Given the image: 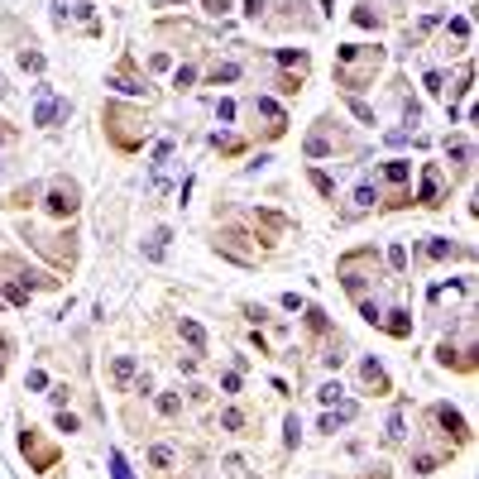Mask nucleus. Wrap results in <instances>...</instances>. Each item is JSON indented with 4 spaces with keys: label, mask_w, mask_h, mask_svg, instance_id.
<instances>
[{
    "label": "nucleus",
    "mask_w": 479,
    "mask_h": 479,
    "mask_svg": "<svg viewBox=\"0 0 479 479\" xmlns=\"http://www.w3.org/2000/svg\"><path fill=\"white\" fill-rule=\"evenodd\" d=\"M134 393H144V398H149V393H154V374H139V379H134Z\"/></svg>",
    "instance_id": "de8ad7c7"
},
{
    "label": "nucleus",
    "mask_w": 479,
    "mask_h": 479,
    "mask_svg": "<svg viewBox=\"0 0 479 479\" xmlns=\"http://www.w3.org/2000/svg\"><path fill=\"white\" fill-rule=\"evenodd\" d=\"M350 110H355V120H365V125H374V110L360 101V96H350Z\"/></svg>",
    "instance_id": "4c0bfd02"
},
{
    "label": "nucleus",
    "mask_w": 479,
    "mask_h": 479,
    "mask_svg": "<svg viewBox=\"0 0 479 479\" xmlns=\"http://www.w3.org/2000/svg\"><path fill=\"white\" fill-rule=\"evenodd\" d=\"M221 388H225V393H240V369H230V374H221Z\"/></svg>",
    "instance_id": "a18cd8bd"
},
{
    "label": "nucleus",
    "mask_w": 479,
    "mask_h": 479,
    "mask_svg": "<svg viewBox=\"0 0 479 479\" xmlns=\"http://www.w3.org/2000/svg\"><path fill=\"white\" fill-rule=\"evenodd\" d=\"M417 206H441L446 201V178H441V163H422V187L412 196Z\"/></svg>",
    "instance_id": "39448f33"
},
{
    "label": "nucleus",
    "mask_w": 479,
    "mask_h": 479,
    "mask_svg": "<svg viewBox=\"0 0 479 479\" xmlns=\"http://www.w3.org/2000/svg\"><path fill=\"white\" fill-rule=\"evenodd\" d=\"M159 417H183V393H159Z\"/></svg>",
    "instance_id": "a878e982"
},
{
    "label": "nucleus",
    "mask_w": 479,
    "mask_h": 479,
    "mask_svg": "<svg viewBox=\"0 0 479 479\" xmlns=\"http://www.w3.org/2000/svg\"><path fill=\"white\" fill-rule=\"evenodd\" d=\"M39 201V183H29V187H19V192H10L0 206H10V211H24V206H34Z\"/></svg>",
    "instance_id": "a211bd4d"
},
{
    "label": "nucleus",
    "mask_w": 479,
    "mask_h": 479,
    "mask_svg": "<svg viewBox=\"0 0 479 479\" xmlns=\"http://www.w3.org/2000/svg\"><path fill=\"white\" fill-rule=\"evenodd\" d=\"M340 393H345L340 383H321V388H316V398H321V407H336V402H340Z\"/></svg>",
    "instance_id": "72a5a7b5"
},
{
    "label": "nucleus",
    "mask_w": 479,
    "mask_h": 479,
    "mask_svg": "<svg viewBox=\"0 0 479 479\" xmlns=\"http://www.w3.org/2000/svg\"><path fill=\"white\" fill-rule=\"evenodd\" d=\"M297 436H302V422L297 412H287V451H297Z\"/></svg>",
    "instance_id": "58836bf2"
},
{
    "label": "nucleus",
    "mask_w": 479,
    "mask_h": 479,
    "mask_svg": "<svg viewBox=\"0 0 479 479\" xmlns=\"http://www.w3.org/2000/svg\"><path fill=\"white\" fill-rule=\"evenodd\" d=\"M451 34H456V39H470V14H456V19H451Z\"/></svg>",
    "instance_id": "79ce46f5"
},
{
    "label": "nucleus",
    "mask_w": 479,
    "mask_h": 479,
    "mask_svg": "<svg viewBox=\"0 0 479 479\" xmlns=\"http://www.w3.org/2000/svg\"><path fill=\"white\" fill-rule=\"evenodd\" d=\"M211 149H221V154H240L245 139H235V134H211Z\"/></svg>",
    "instance_id": "473e14b6"
},
{
    "label": "nucleus",
    "mask_w": 479,
    "mask_h": 479,
    "mask_svg": "<svg viewBox=\"0 0 479 479\" xmlns=\"http://www.w3.org/2000/svg\"><path fill=\"white\" fill-rule=\"evenodd\" d=\"M283 312H302V297L297 292H283Z\"/></svg>",
    "instance_id": "8fccbe9b"
},
{
    "label": "nucleus",
    "mask_w": 479,
    "mask_h": 479,
    "mask_svg": "<svg viewBox=\"0 0 479 479\" xmlns=\"http://www.w3.org/2000/svg\"><path fill=\"white\" fill-rule=\"evenodd\" d=\"M168 240H173V235H168V225H159V230L144 240V259H163V254H168Z\"/></svg>",
    "instance_id": "f3484780"
},
{
    "label": "nucleus",
    "mask_w": 479,
    "mask_h": 479,
    "mask_svg": "<svg viewBox=\"0 0 479 479\" xmlns=\"http://www.w3.org/2000/svg\"><path fill=\"white\" fill-rule=\"evenodd\" d=\"M350 19H355L360 29H379V24H383V14L369 5V0H365V5H355V10H350Z\"/></svg>",
    "instance_id": "4be33fe9"
},
{
    "label": "nucleus",
    "mask_w": 479,
    "mask_h": 479,
    "mask_svg": "<svg viewBox=\"0 0 479 479\" xmlns=\"http://www.w3.org/2000/svg\"><path fill=\"white\" fill-rule=\"evenodd\" d=\"M192 82H196V72H192V68H178V72H173V87H178V92H187Z\"/></svg>",
    "instance_id": "a19ab883"
},
{
    "label": "nucleus",
    "mask_w": 479,
    "mask_h": 479,
    "mask_svg": "<svg viewBox=\"0 0 479 479\" xmlns=\"http://www.w3.org/2000/svg\"><path fill=\"white\" fill-rule=\"evenodd\" d=\"M278 92H283V96H297V92H302V77L283 72V77H278Z\"/></svg>",
    "instance_id": "ea45409f"
},
{
    "label": "nucleus",
    "mask_w": 479,
    "mask_h": 479,
    "mask_svg": "<svg viewBox=\"0 0 479 479\" xmlns=\"http://www.w3.org/2000/svg\"><path fill=\"white\" fill-rule=\"evenodd\" d=\"M24 383H29V388L39 393V388H43V383H48V379H43V369H29V379H24Z\"/></svg>",
    "instance_id": "3c124183"
},
{
    "label": "nucleus",
    "mask_w": 479,
    "mask_h": 479,
    "mask_svg": "<svg viewBox=\"0 0 479 479\" xmlns=\"http://www.w3.org/2000/svg\"><path fill=\"white\" fill-rule=\"evenodd\" d=\"M388 269H393V274H407V249H402V245L388 249Z\"/></svg>",
    "instance_id": "e433bc0d"
},
{
    "label": "nucleus",
    "mask_w": 479,
    "mask_h": 479,
    "mask_svg": "<svg viewBox=\"0 0 479 479\" xmlns=\"http://www.w3.org/2000/svg\"><path fill=\"white\" fill-rule=\"evenodd\" d=\"M235 77H240V68H235V63H216V68H211V87H221V82H235Z\"/></svg>",
    "instance_id": "2f4dec72"
},
{
    "label": "nucleus",
    "mask_w": 479,
    "mask_h": 479,
    "mask_svg": "<svg viewBox=\"0 0 479 479\" xmlns=\"http://www.w3.org/2000/svg\"><path fill=\"white\" fill-rule=\"evenodd\" d=\"M302 312H307V331H312V336H331V321H326L321 307H302Z\"/></svg>",
    "instance_id": "393cba45"
},
{
    "label": "nucleus",
    "mask_w": 479,
    "mask_h": 479,
    "mask_svg": "<svg viewBox=\"0 0 479 479\" xmlns=\"http://www.w3.org/2000/svg\"><path fill=\"white\" fill-rule=\"evenodd\" d=\"M19 68H24V72H43V53L24 48V53H19Z\"/></svg>",
    "instance_id": "c9c22d12"
},
{
    "label": "nucleus",
    "mask_w": 479,
    "mask_h": 479,
    "mask_svg": "<svg viewBox=\"0 0 479 479\" xmlns=\"http://www.w3.org/2000/svg\"><path fill=\"white\" fill-rule=\"evenodd\" d=\"M350 417H355V402H340L336 412H326V417H321V431H340Z\"/></svg>",
    "instance_id": "aec40b11"
},
{
    "label": "nucleus",
    "mask_w": 479,
    "mask_h": 479,
    "mask_svg": "<svg viewBox=\"0 0 479 479\" xmlns=\"http://www.w3.org/2000/svg\"><path fill=\"white\" fill-rule=\"evenodd\" d=\"M178 331H183V340H187V345L196 350V355L206 350V331H201V326H196L192 316H183V321H178Z\"/></svg>",
    "instance_id": "6ab92c4d"
},
{
    "label": "nucleus",
    "mask_w": 479,
    "mask_h": 479,
    "mask_svg": "<svg viewBox=\"0 0 479 479\" xmlns=\"http://www.w3.org/2000/svg\"><path fill=\"white\" fill-rule=\"evenodd\" d=\"M110 379H115V388H130V383H134V360L120 355V360L110 365Z\"/></svg>",
    "instance_id": "5701e85b"
},
{
    "label": "nucleus",
    "mask_w": 479,
    "mask_h": 479,
    "mask_svg": "<svg viewBox=\"0 0 479 479\" xmlns=\"http://www.w3.org/2000/svg\"><path fill=\"white\" fill-rule=\"evenodd\" d=\"M101 120H105V139L120 149V154H134L144 139H149V125H144V115L139 110H130V105H105L101 110Z\"/></svg>",
    "instance_id": "f03ea898"
},
{
    "label": "nucleus",
    "mask_w": 479,
    "mask_h": 479,
    "mask_svg": "<svg viewBox=\"0 0 479 479\" xmlns=\"http://www.w3.org/2000/svg\"><path fill=\"white\" fill-rule=\"evenodd\" d=\"M446 159H451L456 168H470V163H475V144H470V139H446Z\"/></svg>",
    "instance_id": "2eb2a0df"
},
{
    "label": "nucleus",
    "mask_w": 479,
    "mask_h": 479,
    "mask_svg": "<svg viewBox=\"0 0 479 479\" xmlns=\"http://www.w3.org/2000/svg\"><path fill=\"white\" fill-rule=\"evenodd\" d=\"M456 254H465V259H470V249H465V245H456V240H441V235L422 245V259H431V264H441V259H456Z\"/></svg>",
    "instance_id": "9b49d317"
},
{
    "label": "nucleus",
    "mask_w": 479,
    "mask_h": 479,
    "mask_svg": "<svg viewBox=\"0 0 479 479\" xmlns=\"http://www.w3.org/2000/svg\"><path fill=\"white\" fill-rule=\"evenodd\" d=\"M360 479H388V465H369V470H365Z\"/></svg>",
    "instance_id": "603ef678"
},
{
    "label": "nucleus",
    "mask_w": 479,
    "mask_h": 479,
    "mask_svg": "<svg viewBox=\"0 0 479 479\" xmlns=\"http://www.w3.org/2000/svg\"><path fill=\"white\" fill-rule=\"evenodd\" d=\"M264 5H269V0H245V14H249V19H259V14H264Z\"/></svg>",
    "instance_id": "09e8293b"
},
{
    "label": "nucleus",
    "mask_w": 479,
    "mask_h": 479,
    "mask_svg": "<svg viewBox=\"0 0 479 479\" xmlns=\"http://www.w3.org/2000/svg\"><path fill=\"white\" fill-rule=\"evenodd\" d=\"M163 5H187V0H163Z\"/></svg>",
    "instance_id": "6e6d98bb"
},
{
    "label": "nucleus",
    "mask_w": 479,
    "mask_h": 479,
    "mask_svg": "<svg viewBox=\"0 0 479 479\" xmlns=\"http://www.w3.org/2000/svg\"><path fill=\"white\" fill-rule=\"evenodd\" d=\"M105 460H110V479H134V470H130V460H125L120 451H110Z\"/></svg>",
    "instance_id": "7c9ffc66"
},
{
    "label": "nucleus",
    "mask_w": 479,
    "mask_h": 479,
    "mask_svg": "<svg viewBox=\"0 0 479 479\" xmlns=\"http://www.w3.org/2000/svg\"><path fill=\"white\" fill-rule=\"evenodd\" d=\"M249 110H254V120H264V134H269V139H283L287 115H283V105H278L274 96H259V101H254Z\"/></svg>",
    "instance_id": "423d86ee"
},
{
    "label": "nucleus",
    "mask_w": 479,
    "mask_h": 479,
    "mask_svg": "<svg viewBox=\"0 0 479 479\" xmlns=\"http://www.w3.org/2000/svg\"><path fill=\"white\" fill-rule=\"evenodd\" d=\"M360 388H369V393H393V383H388V369H383L374 355H369V360H360Z\"/></svg>",
    "instance_id": "9d476101"
},
{
    "label": "nucleus",
    "mask_w": 479,
    "mask_h": 479,
    "mask_svg": "<svg viewBox=\"0 0 479 479\" xmlns=\"http://www.w3.org/2000/svg\"><path fill=\"white\" fill-rule=\"evenodd\" d=\"M355 307H360V316H365L369 326H379V316H383V302H379V297H355Z\"/></svg>",
    "instance_id": "bb28decb"
},
{
    "label": "nucleus",
    "mask_w": 479,
    "mask_h": 479,
    "mask_svg": "<svg viewBox=\"0 0 479 479\" xmlns=\"http://www.w3.org/2000/svg\"><path fill=\"white\" fill-rule=\"evenodd\" d=\"M379 68H383V48H365V43H340L336 48V82L350 96L365 92Z\"/></svg>",
    "instance_id": "f257e3e1"
},
{
    "label": "nucleus",
    "mask_w": 479,
    "mask_h": 479,
    "mask_svg": "<svg viewBox=\"0 0 479 479\" xmlns=\"http://www.w3.org/2000/svg\"><path fill=\"white\" fill-rule=\"evenodd\" d=\"M307 183L321 192V196H336V178H326L321 168H307Z\"/></svg>",
    "instance_id": "cd10ccee"
},
{
    "label": "nucleus",
    "mask_w": 479,
    "mask_h": 479,
    "mask_svg": "<svg viewBox=\"0 0 479 479\" xmlns=\"http://www.w3.org/2000/svg\"><path fill=\"white\" fill-rule=\"evenodd\" d=\"M5 134H10V125H5V120H0V139H5Z\"/></svg>",
    "instance_id": "864d4df0"
},
{
    "label": "nucleus",
    "mask_w": 479,
    "mask_h": 479,
    "mask_svg": "<svg viewBox=\"0 0 479 479\" xmlns=\"http://www.w3.org/2000/svg\"><path fill=\"white\" fill-rule=\"evenodd\" d=\"M72 115V105L68 101H58V96L48 92V87H39V105H34V125H58V120H68Z\"/></svg>",
    "instance_id": "6e6552de"
},
{
    "label": "nucleus",
    "mask_w": 479,
    "mask_h": 479,
    "mask_svg": "<svg viewBox=\"0 0 479 479\" xmlns=\"http://www.w3.org/2000/svg\"><path fill=\"white\" fill-rule=\"evenodd\" d=\"M427 92L441 96V92H446V77H441V72H427Z\"/></svg>",
    "instance_id": "c03bdc74"
},
{
    "label": "nucleus",
    "mask_w": 479,
    "mask_h": 479,
    "mask_svg": "<svg viewBox=\"0 0 479 479\" xmlns=\"http://www.w3.org/2000/svg\"><path fill=\"white\" fill-rule=\"evenodd\" d=\"M201 10H206V14H216V19H221V14H225V10H230V0H201Z\"/></svg>",
    "instance_id": "37998d69"
},
{
    "label": "nucleus",
    "mask_w": 479,
    "mask_h": 479,
    "mask_svg": "<svg viewBox=\"0 0 479 479\" xmlns=\"http://www.w3.org/2000/svg\"><path fill=\"white\" fill-rule=\"evenodd\" d=\"M0 96H10V87H5V77H0Z\"/></svg>",
    "instance_id": "5fc2aeb1"
},
{
    "label": "nucleus",
    "mask_w": 479,
    "mask_h": 479,
    "mask_svg": "<svg viewBox=\"0 0 479 479\" xmlns=\"http://www.w3.org/2000/svg\"><path fill=\"white\" fill-rule=\"evenodd\" d=\"M58 431H77V417H72V412H63V407H58Z\"/></svg>",
    "instance_id": "49530a36"
},
{
    "label": "nucleus",
    "mask_w": 479,
    "mask_h": 479,
    "mask_svg": "<svg viewBox=\"0 0 479 479\" xmlns=\"http://www.w3.org/2000/svg\"><path fill=\"white\" fill-rule=\"evenodd\" d=\"M105 87H115V92H125V96H149V82H144V77H134V72H130V63H125Z\"/></svg>",
    "instance_id": "ddd939ff"
},
{
    "label": "nucleus",
    "mask_w": 479,
    "mask_h": 479,
    "mask_svg": "<svg viewBox=\"0 0 479 479\" xmlns=\"http://www.w3.org/2000/svg\"><path fill=\"white\" fill-rule=\"evenodd\" d=\"M374 201H379V187H374V183H360V187H355V211H369Z\"/></svg>",
    "instance_id": "c85d7f7f"
},
{
    "label": "nucleus",
    "mask_w": 479,
    "mask_h": 479,
    "mask_svg": "<svg viewBox=\"0 0 479 479\" xmlns=\"http://www.w3.org/2000/svg\"><path fill=\"white\" fill-rule=\"evenodd\" d=\"M278 63H283V68H297V72L307 77V63H312V58H307V48H278Z\"/></svg>",
    "instance_id": "b1692460"
},
{
    "label": "nucleus",
    "mask_w": 479,
    "mask_h": 479,
    "mask_svg": "<svg viewBox=\"0 0 479 479\" xmlns=\"http://www.w3.org/2000/svg\"><path fill=\"white\" fill-rule=\"evenodd\" d=\"M441 460H446V451H441V456H431V451H422V456H412V470H417V475H431V470H436Z\"/></svg>",
    "instance_id": "c756f323"
},
{
    "label": "nucleus",
    "mask_w": 479,
    "mask_h": 479,
    "mask_svg": "<svg viewBox=\"0 0 479 479\" xmlns=\"http://www.w3.org/2000/svg\"><path fill=\"white\" fill-rule=\"evenodd\" d=\"M379 178L388 183V187H407V178H412V163H407V159H388V163L379 168Z\"/></svg>",
    "instance_id": "4468645a"
},
{
    "label": "nucleus",
    "mask_w": 479,
    "mask_h": 479,
    "mask_svg": "<svg viewBox=\"0 0 479 479\" xmlns=\"http://www.w3.org/2000/svg\"><path fill=\"white\" fill-rule=\"evenodd\" d=\"M221 427H225V431H245V412H240V407H225V412H221Z\"/></svg>",
    "instance_id": "f704fd0d"
},
{
    "label": "nucleus",
    "mask_w": 479,
    "mask_h": 479,
    "mask_svg": "<svg viewBox=\"0 0 479 479\" xmlns=\"http://www.w3.org/2000/svg\"><path fill=\"white\" fill-rule=\"evenodd\" d=\"M149 465H154V475H168L178 465V451L173 446H149Z\"/></svg>",
    "instance_id": "dca6fc26"
},
{
    "label": "nucleus",
    "mask_w": 479,
    "mask_h": 479,
    "mask_svg": "<svg viewBox=\"0 0 479 479\" xmlns=\"http://www.w3.org/2000/svg\"><path fill=\"white\" fill-rule=\"evenodd\" d=\"M431 417L441 422V431H446L456 446H465V441H470V422H465V417H460L451 402H436V407H431Z\"/></svg>",
    "instance_id": "0eeeda50"
},
{
    "label": "nucleus",
    "mask_w": 479,
    "mask_h": 479,
    "mask_svg": "<svg viewBox=\"0 0 479 479\" xmlns=\"http://www.w3.org/2000/svg\"><path fill=\"white\" fill-rule=\"evenodd\" d=\"M19 451H24L29 470H53V465H58V446H48L34 427H24V431H19Z\"/></svg>",
    "instance_id": "7ed1b4c3"
},
{
    "label": "nucleus",
    "mask_w": 479,
    "mask_h": 479,
    "mask_svg": "<svg viewBox=\"0 0 479 479\" xmlns=\"http://www.w3.org/2000/svg\"><path fill=\"white\" fill-rule=\"evenodd\" d=\"M436 360H441L446 369H460V374H475V350H460L456 340H441V345H436Z\"/></svg>",
    "instance_id": "1a4fd4ad"
},
{
    "label": "nucleus",
    "mask_w": 479,
    "mask_h": 479,
    "mask_svg": "<svg viewBox=\"0 0 479 479\" xmlns=\"http://www.w3.org/2000/svg\"><path fill=\"white\" fill-rule=\"evenodd\" d=\"M48 216L53 221H68V216H77V206H82V187L77 183H68V178H58L53 187H48Z\"/></svg>",
    "instance_id": "20e7f679"
},
{
    "label": "nucleus",
    "mask_w": 479,
    "mask_h": 479,
    "mask_svg": "<svg viewBox=\"0 0 479 479\" xmlns=\"http://www.w3.org/2000/svg\"><path fill=\"white\" fill-rule=\"evenodd\" d=\"M379 331L398 336V340H407V336H412V316H407V307H393V312H383V316H379Z\"/></svg>",
    "instance_id": "f8f14e48"
},
{
    "label": "nucleus",
    "mask_w": 479,
    "mask_h": 479,
    "mask_svg": "<svg viewBox=\"0 0 479 479\" xmlns=\"http://www.w3.org/2000/svg\"><path fill=\"white\" fill-rule=\"evenodd\" d=\"M402 436H407V417H402V407H393V417H388V427H383V441L398 446Z\"/></svg>",
    "instance_id": "412c9836"
}]
</instances>
